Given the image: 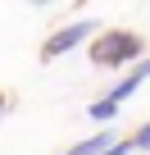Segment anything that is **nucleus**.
<instances>
[{
    "label": "nucleus",
    "mask_w": 150,
    "mask_h": 155,
    "mask_svg": "<svg viewBox=\"0 0 150 155\" xmlns=\"http://www.w3.org/2000/svg\"><path fill=\"white\" fill-rule=\"evenodd\" d=\"M141 82H145V78H141V73H136V68H127V73H123V78H118V82H114V87H109V91H105V96H109V101H118V105H123V101H127V96H132V91H136V87H141Z\"/></svg>",
    "instance_id": "4"
},
{
    "label": "nucleus",
    "mask_w": 150,
    "mask_h": 155,
    "mask_svg": "<svg viewBox=\"0 0 150 155\" xmlns=\"http://www.w3.org/2000/svg\"><path fill=\"white\" fill-rule=\"evenodd\" d=\"M132 150H145V155H150V123H141V128L132 132Z\"/></svg>",
    "instance_id": "6"
},
{
    "label": "nucleus",
    "mask_w": 150,
    "mask_h": 155,
    "mask_svg": "<svg viewBox=\"0 0 150 155\" xmlns=\"http://www.w3.org/2000/svg\"><path fill=\"white\" fill-rule=\"evenodd\" d=\"M5 114H9V91L0 87V123H5Z\"/></svg>",
    "instance_id": "7"
},
{
    "label": "nucleus",
    "mask_w": 150,
    "mask_h": 155,
    "mask_svg": "<svg viewBox=\"0 0 150 155\" xmlns=\"http://www.w3.org/2000/svg\"><path fill=\"white\" fill-rule=\"evenodd\" d=\"M27 5H37V9H46V5H55V0H27Z\"/></svg>",
    "instance_id": "9"
},
{
    "label": "nucleus",
    "mask_w": 150,
    "mask_h": 155,
    "mask_svg": "<svg viewBox=\"0 0 150 155\" xmlns=\"http://www.w3.org/2000/svg\"><path fill=\"white\" fill-rule=\"evenodd\" d=\"M136 73H141V78H150V59H141V64H136Z\"/></svg>",
    "instance_id": "8"
},
{
    "label": "nucleus",
    "mask_w": 150,
    "mask_h": 155,
    "mask_svg": "<svg viewBox=\"0 0 150 155\" xmlns=\"http://www.w3.org/2000/svg\"><path fill=\"white\" fill-rule=\"evenodd\" d=\"M100 18H73V23H64V28H55L46 41H41V64H50V59H59V55H68V50H78L82 41H91L100 28H96Z\"/></svg>",
    "instance_id": "2"
},
{
    "label": "nucleus",
    "mask_w": 150,
    "mask_h": 155,
    "mask_svg": "<svg viewBox=\"0 0 150 155\" xmlns=\"http://www.w3.org/2000/svg\"><path fill=\"white\" fill-rule=\"evenodd\" d=\"M141 55H145V37L141 32H127V28H100L87 41V59L96 68H127Z\"/></svg>",
    "instance_id": "1"
},
{
    "label": "nucleus",
    "mask_w": 150,
    "mask_h": 155,
    "mask_svg": "<svg viewBox=\"0 0 150 155\" xmlns=\"http://www.w3.org/2000/svg\"><path fill=\"white\" fill-rule=\"evenodd\" d=\"M114 141H118L114 132H91V137H82V141H73L64 155H100V150H105V146H114Z\"/></svg>",
    "instance_id": "3"
},
{
    "label": "nucleus",
    "mask_w": 150,
    "mask_h": 155,
    "mask_svg": "<svg viewBox=\"0 0 150 155\" xmlns=\"http://www.w3.org/2000/svg\"><path fill=\"white\" fill-rule=\"evenodd\" d=\"M87 114H91L96 123H109V119H118V101H109V96H105V101H91Z\"/></svg>",
    "instance_id": "5"
}]
</instances>
